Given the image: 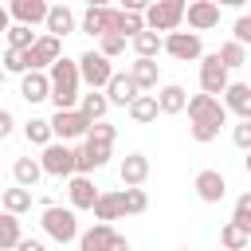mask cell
I'll return each instance as SVG.
<instances>
[{"label":"cell","mask_w":251,"mask_h":251,"mask_svg":"<svg viewBox=\"0 0 251 251\" xmlns=\"http://www.w3.org/2000/svg\"><path fill=\"white\" fill-rule=\"evenodd\" d=\"M137 94H141V90H137V86L129 82V75H122V71H114V75H110V82H106V90H102L106 106H129Z\"/></svg>","instance_id":"cell-18"},{"label":"cell","mask_w":251,"mask_h":251,"mask_svg":"<svg viewBox=\"0 0 251 251\" xmlns=\"http://www.w3.org/2000/svg\"><path fill=\"white\" fill-rule=\"evenodd\" d=\"M110 4H90L86 12H82V20H78V31H86V35H110Z\"/></svg>","instance_id":"cell-21"},{"label":"cell","mask_w":251,"mask_h":251,"mask_svg":"<svg viewBox=\"0 0 251 251\" xmlns=\"http://www.w3.org/2000/svg\"><path fill=\"white\" fill-rule=\"evenodd\" d=\"M161 51H169L176 63H196L204 55V43L196 31H169V35H161Z\"/></svg>","instance_id":"cell-6"},{"label":"cell","mask_w":251,"mask_h":251,"mask_svg":"<svg viewBox=\"0 0 251 251\" xmlns=\"http://www.w3.org/2000/svg\"><path fill=\"white\" fill-rule=\"evenodd\" d=\"M39 224H43V235H47V239H55V243H71V239H78V220H75V212H71V208L47 204V208H43V216H39Z\"/></svg>","instance_id":"cell-4"},{"label":"cell","mask_w":251,"mask_h":251,"mask_svg":"<svg viewBox=\"0 0 251 251\" xmlns=\"http://www.w3.org/2000/svg\"><path fill=\"white\" fill-rule=\"evenodd\" d=\"M0 208H4L8 216H16V220H20L24 212H31V192L12 184V188H4V196H0Z\"/></svg>","instance_id":"cell-28"},{"label":"cell","mask_w":251,"mask_h":251,"mask_svg":"<svg viewBox=\"0 0 251 251\" xmlns=\"http://www.w3.org/2000/svg\"><path fill=\"white\" fill-rule=\"evenodd\" d=\"M216 59H220V63H224V71L231 75V71H239V67L247 63V47H239V43H231V39H227V43L216 51Z\"/></svg>","instance_id":"cell-32"},{"label":"cell","mask_w":251,"mask_h":251,"mask_svg":"<svg viewBox=\"0 0 251 251\" xmlns=\"http://www.w3.org/2000/svg\"><path fill=\"white\" fill-rule=\"evenodd\" d=\"M184 20H188V31H212L220 24V4L216 0H192L184 4Z\"/></svg>","instance_id":"cell-11"},{"label":"cell","mask_w":251,"mask_h":251,"mask_svg":"<svg viewBox=\"0 0 251 251\" xmlns=\"http://www.w3.org/2000/svg\"><path fill=\"white\" fill-rule=\"evenodd\" d=\"M126 75H129V82H133L137 90H157V82H161V63H157V59H133Z\"/></svg>","instance_id":"cell-20"},{"label":"cell","mask_w":251,"mask_h":251,"mask_svg":"<svg viewBox=\"0 0 251 251\" xmlns=\"http://www.w3.org/2000/svg\"><path fill=\"white\" fill-rule=\"evenodd\" d=\"M55 59H63V39H51V35H35V43L24 51L27 71H47Z\"/></svg>","instance_id":"cell-9"},{"label":"cell","mask_w":251,"mask_h":251,"mask_svg":"<svg viewBox=\"0 0 251 251\" xmlns=\"http://www.w3.org/2000/svg\"><path fill=\"white\" fill-rule=\"evenodd\" d=\"M24 239V231H20V220L16 216H8V212H0V251H16V243Z\"/></svg>","instance_id":"cell-30"},{"label":"cell","mask_w":251,"mask_h":251,"mask_svg":"<svg viewBox=\"0 0 251 251\" xmlns=\"http://www.w3.org/2000/svg\"><path fill=\"white\" fill-rule=\"evenodd\" d=\"M153 98H157V114H180L184 102H188V94H184L180 82H165V86H157Z\"/></svg>","instance_id":"cell-23"},{"label":"cell","mask_w":251,"mask_h":251,"mask_svg":"<svg viewBox=\"0 0 251 251\" xmlns=\"http://www.w3.org/2000/svg\"><path fill=\"white\" fill-rule=\"evenodd\" d=\"M94 220L98 224H114V220H122L126 216V208H122V192H98V200H94Z\"/></svg>","instance_id":"cell-24"},{"label":"cell","mask_w":251,"mask_h":251,"mask_svg":"<svg viewBox=\"0 0 251 251\" xmlns=\"http://www.w3.org/2000/svg\"><path fill=\"white\" fill-rule=\"evenodd\" d=\"M231 43H239V47L251 43V16H239V20H235V27H231Z\"/></svg>","instance_id":"cell-41"},{"label":"cell","mask_w":251,"mask_h":251,"mask_svg":"<svg viewBox=\"0 0 251 251\" xmlns=\"http://www.w3.org/2000/svg\"><path fill=\"white\" fill-rule=\"evenodd\" d=\"M122 51H126V39H122V35H102V39H98V55H102V59H118Z\"/></svg>","instance_id":"cell-40"},{"label":"cell","mask_w":251,"mask_h":251,"mask_svg":"<svg viewBox=\"0 0 251 251\" xmlns=\"http://www.w3.org/2000/svg\"><path fill=\"white\" fill-rule=\"evenodd\" d=\"M192 188H196V196H200L204 204H220V200L227 196V176H224L220 169H200L196 180H192Z\"/></svg>","instance_id":"cell-12"},{"label":"cell","mask_w":251,"mask_h":251,"mask_svg":"<svg viewBox=\"0 0 251 251\" xmlns=\"http://www.w3.org/2000/svg\"><path fill=\"white\" fill-rule=\"evenodd\" d=\"M16 251H47V247H43L39 239H27V235H24V239L16 243Z\"/></svg>","instance_id":"cell-45"},{"label":"cell","mask_w":251,"mask_h":251,"mask_svg":"<svg viewBox=\"0 0 251 251\" xmlns=\"http://www.w3.org/2000/svg\"><path fill=\"white\" fill-rule=\"evenodd\" d=\"M118 176H122L126 188H141L149 180V157L145 153H126L122 165H118Z\"/></svg>","instance_id":"cell-16"},{"label":"cell","mask_w":251,"mask_h":251,"mask_svg":"<svg viewBox=\"0 0 251 251\" xmlns=\"http://www.w3.org/2000/svg\"><path fill=\"white\" fill-rule=\"evenodd\" d=\"M141 24H145V31H153V35H169V31H180V24H184V0H153V4H145V12H141Z\"/></svg>","instance_id":"cell-3"},{"label":"cell","mask_w":251,"mask_h":251,"mask_svg":"<svg viewBox=\"0 0 251 251\" xmlns=\"http://www.w3.org/2000/svg\"><path fill=\"white\" fill-rule=\"evenodd\" d=\"M12 176H16V188H35L39 184V176H43V169H39V161L35 157H16V165H12Z\"/></svg>","instance_id":"cell-25"},{"label":"cell","mask_w":251,"mask_h":251,"mask_svg":"<svg viewBox=\"0 0 251 251\" xmlns=\"http://www.w3.org/2000/svg\"><path fill=\"white\" fill-rule=\"evenodd\" d=\"M47 94H51V82H47V71H27L24 78H20V98L24 102H47Z\"/></svg>","instance_id":"cell-22"},{"label":"cell","mask_w":251,"mask_h":251,"mask_svg":"<svg viewBox=\"0 0 251 251\" xmlns=\"http://www.w3.org/2000/svg\"><path fill=\"white\" fill-rule=\"evenodd\" d=\"M43 35H51V39H63V35H71L75 27H78V20H75V12L67 8V4H51L47 8V20H43Z\"/></svg>","instance_id":"cell-17"},{"label":"cell","mask_w":251,"mask_h":251,"mask_svg":"<svg viewBox=\"0 0 251 251\" xmlns=\"http://www.w3.org/2000/svg\"><path fill=\"white\" fill-rule=\"evenodd\" d=\"M75 67H78V82H86L90 90H106V82H110V75H114L110 59H102L98 51H82V55L75 59Z\"/></svg>","instance_id":"cell-5"},{"label":"cell","mask_w":251,"mask_h":251,"mask_svg":"<svg viewBox=\"0 0 251 251\" xmlns=\"http://www.w3.org/2000/svg\"><path fill=\"white\" fill-rule=\"evenodd\" d=\"M67 196H71V212H90L98 200V188L90 176H71L67 180Z\"/></svg>","instance_id":"cell-19"},{"label":"cell","mask_w":251,"mask_h":251,"mask_svg":"<svg viewBox=\"0 0 251 251\" xmlns=\"http://www.w3.org/2000/svg\"><path fill=\"white\" fill-rule=\"evenodd\" d=\"M126 110H129V118H133L137 126H149V122H157V98H153V94H137V98H133Z\"/></svg>","instance_id":"cell-29"},{"label":"cell","mask_w":251,"mask_h":251,"mask_svg":"<svg viewBox=\"0 0 251 251\" xmlns=\"http://www.w3.org/2000/svg\"><path fill=\"white\" fill-rule=\"evenodd\" d=\"M47 82H51V102H55V110H75L78 106V67H75V59H55L51 67H47Z\"/></svg>","instance_id":"cell-2"},{"label":"cell","mask_w":251,"mask_h":251,"mask_svg":"<svg viewBox=\"0 0 251 251\" xmlns=\"http://www.w3.org/2000/svg\"><path fill=\"white\" fill-rule=\"evenodd\" d=\"M12 129H16V118H12V110H4V106H0V141H4V137H12Z\"/></svg>","instance_id":"cell-43"},{"label":"cell","mask_w":251,"mask_h":251,"mask_svg":"<svg viewBox=\"0 0 251 251\" xmlns=\"http://www.w3.org/2000/svg\"><path fill=\"white\" fill-rule=\"evenodd\" d=\"M4 78H8V75H4V67H0V86H4Z\"/></svg>","instance_id":"cell-47"},{"label":"cell","mask_w":251,"mask_h":251,"mask_svg":"<svg viewBox=\"0 0 251 251\" xmlns=\"http://www.w3.org/2000/svg\"><path fill=\"white\" fill-rule=\"evenodd\" d=\"M106 251H133V247H129V239H126V235H118V231H114V235H110V243H106Z\"/></svg>","instance_id":"cell-44"},{"label":"cell","mask_w":251,"mask_h":251,"mask_svg":"<svg viewBox=\"0 0 251 251\" xmlns=\"http://www.w3.org/2000/svg\"><path fill=\"white\" fill-rule=\"evenodd\" d=\"M180 251H188V247H180Z\"/></svg>","instance_id":"cell-48"},{"label":"cell","mask_w":251,"mask_h":251,"mask_svg":"<svg viewBox=\"0 0 251 251\" xmlns=\"http://www.w3.org/2000/svg\"><path fill=\"white\" fill-rule=\"evenodd\" d=\"M39 169H43L47 176H59V180L75 176V149H71V145H63V141H51V145H43Z\"/></svg>","instance_id":"cell-8"},{"label":"cell","mask_w":251,"mask_h":251,"mask_svg":"<svg viewBox=\"0 0 251 251\" xmlns=\"http://www.w3.org/2000/svg\"><path fill=\"white\" fill-rule=\"evenodd\" d=\"M24 137H27L31 145H51V126H47V118H27V122H24Z\"/></svg>","instance_id":"cell-35"},{"label":"cell","mask_w":251,"mask_h":251,"mask_svg":"<svg viewBox=\"0 0 251 251\" xmlns=\"http://www.w3.org/2000/svg\"><path fill=\"white\" fill-rule=\"evenodd\" d=\"M8 27H12V20H8V8H4V4H0V35H4V31H8Z\"/></svg>","instance_id":"cell-46"},{"label":"cell","mask_w":251,"mask_h":251,"mask_svg":"<svg viewBox=\"0 0 251 251\" xmlns=\"http://www.w3.org/2000/svg\"><path fill=\"white\" fill-rule=\"evenodd\" d=\"M114 137H118V129H114L110 122H94V126L86 129V141H98V145H114Z\"/></svg>","instance_id":"cell-39"},{"label":"cell","mask_w":251,"mask_h":251,"mask_svg":"<svg viewBox=\"0 0 251 251\" xmlns=\"http://www.w3.org/2000/svg\"><path fill=\"white\" fill-rule=\"evenodd\" d=\"M129 47H133L137 59H157V51H161V35H153V31H137V35L129 39Z\"/></svg>","instance_id":"cell-31"},{"label":"cell","mask_w":251,"mask_h":251,"mask_svg":"<svg viewBox=\"0 0 251 251\" xmlns=\"http://www.w3.org/2000/svg\"><path fill=\"white\" fill-rule=\"evenodd\" d=\"M75 110L94 126V122H106V110H110V106H106L102 90H90V94H78V106H75Z\"/></svg>","instance_id":"cell-26"},{"label":"cell","mask_w":251,"mask_h":251,"mask_svg":"<svg viewBox=\"0 0 251 251\" xmlns=\"http://www.w3.org/2000/svg\"><path fill=\"white\" fill-rule=\"evenodd\" d=\"M184 110H188V133H192V141H200V145L216 141L220 129L227 126V110L220 106V98L192 94V98L184 102Z\"/></svg>","instance_id":"cell-1"},{"label":"cell","mask_w":251,"mask_h":251,"mask_svg":"<svg viewBox=\"0 0 251 251\" xmlns=\"http://www.w3.org/2000/svg\"><path fill=\"white\" fill-rule=\"evenodd\" d=\"M110 235H114V224H94V227L78 231V251H106Z\"/></svg>","instance_id":"cell-27"},{"label":"cell","mask_w":251,"mask_h":251,"mask_svg":"<svg viewBox=\"0 0 251 251\" xmlns=\"http://www.w3.org/2000/svg\"><path fill=\"white\" fill-rule=\"evenodd\" d=\"M4 43H8V51H27V47L35 43V31H31V27H20V24H12V27L4 31Z\"/></svg>","instance_id":"cell-34"},{"label":"cell","mask_w":251,"mask_h":251,"mask_svg":"<svg viewBox=\"0 0 251 251\" xmlns=\"http://www.w3.org/2000/svg\"><path fill=\"white\" fill-rule=\"evenodd\" d=\"M227 71H224V63L216 59V51L212 55H200V90L208 94V98H220L224 90H227Z\"/></svg>","instance_id":"cell-10"},{"label":"cell","mask_w":251,"mask_h":251,"mask_svg":"<svg viewBox=\"0 0 251 251\" xmlns=\"http://www.w3.org/2000/svg\"><path fill=\"white\" fill-rule=\"evenodd\" d=\"M47 126H51V141H63V145L75 137H86V129H90V122L78 110H55L47 118Z\"/></svg>","instance_id":"cell-7"},{"label":"cell","mask_w":251,"mask_h":251,"mask_svg":"<svg viewBox=\"0 0 251 251\" xmlns=\"http://www.w3.org/2000/svg\"><path fill=\"white\" fill-rule=\"evenodd\" d=\"M0 67H4V75H27V67H24V51H0Z\"/></svg>","instance_id":"cell-38"},{"label":"cell","mask_w":251,"mask_h":251,"mask_svg":"<svg viewBox=\"0 0 251 251\" xmlns=\"http://www.w3.org/2000/svg\"><path fill=\"white\" fill-rule=\"evenodd\" d=\"M247 247H251V235H243V231L231 227V224L220 227V251H247Z\"/></svg>","instance_id":"cell-33"},{"label":"cell","mask_w":251,"mask_h":251,"mask_svg":"<svg viewBox=\"0 0 251 251\" xmlns=\"http://www.w3.org/2000/svg\"><path fill=\"white\" fill-rule=\"evenodd\" d=\"M110 161V145H98V141H82L75 149V176H90L94 169H102Z\"/></svg>","instance_id":"cell-13"},{"label":"cell","mask_w":251,"mask_h":251,"mask_svg":"<svg viewBox=\"0 0 251 251\" xmlns=\"http://www.w3.org/2000/svg\"><path fill=\"white\" fill-rule=\"evenodd\" d=\"M122 208H126V216H141V212L149 208L145 188H126V192H122Z\"/></svg>","instance_id":"cell-37"},{"label":"cell","mask_w":251,"mask_h":251,"mask_svg":"<svg viewBox=\"0 0 251 251\" xmlns=\"http://www.w3.org/2000/svg\"><path fill=\"white\" fill-rule=\"evenodd\" d=\"M231 227H239L243 235H251V192H243L239 200H235V212H231V220H227Z\"/></svg>","instance_id":"cell-36"},{"label":"cell","mask_w":251,"mask_h":251,"mask_svg":"<svg viewBox=\"0 0 251 251\" xmlns=\"http://www.w3.org/2000/svg\"><path fill=\"white\" fill-rule=\"evenodd\" d=\"M220 106L227 114H235L239 122H251V86L247 82H227V90L220 94Z\"/></svg>","instance_id":"cell-15"},{"label":"cell","mask_w":251,"mask_h":251,"mask_svg":"<svg viewBox=\"0 0 251 251\" xmlns=\"http://www.w3.org/2000/svg\"><path fill=\"white\" fill-rule=\"evenodd\" d=\"M47 0H12L8 4V20L12 24H20V27H35V24H43L47 20Z\"/></svg>","instance_id":"cell-14"},{"label":"cell","mask_w":251,"mask_h":251,"mask_svg":"<svg viewBox=\"0 0 251 251\" xmlns=\"http://www.w3.org/2000/svg\"><path fill=\"white\" fill-rule=\"evenodd\" d=\"M231 137H235V145H239V149H251V122H235Z\"/></svg>","instance_id":"cell-42"}]
</instances>
